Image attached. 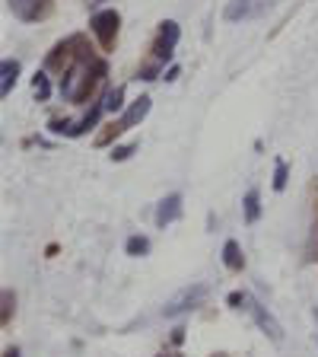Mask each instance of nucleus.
<instances>
[{
  "label": "nucleus",
  "instance_id": "1",
  "mask_svg": "<svg viewBox=\"0 0 318 357\" xmlns=\"http://www.w3.org/2000/svg\"><path fill=\"white\" fill-rule=\"evenodd\" d=\"M102 77H105L102 61L89 64V58H77L74 64H70V70L64 74V80H61V96H64L67 102H80V99H86V93L96 86Z\"/></svg>",
  "mask_w": 318,
  "mask_h": 357
},
{
  "label": "nucleus",
  "instance_id": "2",
  "mask_svg": "<svg viewBox=\"0 0 318 357\" xmlns=\"http://www.w3.org/2000/svg\"><path fill=\"white\" fill-rule=\"evenodd\" d=\"M230 303H242V310H245V312H252V319L258 322V328L267 335V338H274V342H280V338H283L280 322H277L274 316L267 312V306H261L258 300L252 297V294H232Z\"/></svg>",
  "mask_w": 318,
  "mask_h": 357
},
{
  "label": "nucleus",
  "instance_id": "3",
  "mask_svg": "<svg viewBox=\"0 0 318 357\" xmlns=\"http://www.w3.org/2000/svg\"><path fill=\"white\" fill-rule=\"evenodd\" d=\"M204 297H207V287H204V284H194V287L178 290L175 297H172L169 303L163 306V316H169V319H175V316H182V312L194 310V306H198Z\"/></svg>",
  "mask_w": 318,
  "mask_h": 357
},
{
  "label": "nucleus",
  "instance_id": "4",
  "mask_svg": "<svg viewBox=\"0 0 318 357\" xmlns=\"http://www.w3.org/2000/svg\"><path fill=\"white\" fill-rule=\"evenodd\" d=\"M271 7V0H230L226 10H223V20L226 22H242V20H255L264 10Z\"/></svg>",
  "mask_w": 318,
  "mask_h": 357
},
{
  "label": "nucleus",
  "instance_id": "5",
  "mask_svg": "<svg viewBox=\"0 0 318 357\" xmlns=\"http://www.w3.org/2000/svg\"><path fill=\"white\" fill-rule=\"evenodd\" d=\"M118 22H121V16L115 13V10H102V13H96L93 16V32H96V38H99V45L102 48H109L111 42H115V36H118Z\"/></svg>",
  "mask_w": 318,
  "mask_h": 357
},
{
  "label": "nucleus",
  "instance_id": "6",
  "mask_svg": "<svg viewBox=\"0 0 318 357\" xmlns=\"http://www.w3.org/2000/svg\"><path fill=\"white\" fill-rule=\"evenodd\" d=\"M178 36H182V29H178V22L166 20L163 22V29H159V42H156V58L159 61H169L172 52H175V45H178Z\"/></svg>",
  "mask_w": 318,
  "mask_h": 357
},
{
  "label": "nucleus",
  "instance_id": "7",
  "mask_svg": "<svg viewBox=\"0 0 318 357\" xmlns=\"http://www.w3.org/2000/svg\"><path fill=\"white\" fill-rule=\"evenodd\" d=\"M13 16H19L22 22H35L48 13V0H7Z\"/></svg>",
  "mask_w": 318,
  "mask_h": 357
},
{
  "label": "nucleus",
  "instance_id": "8",
  "mask_svg": "<svg viewBox=\"0 0 318 357\" xmlns=\"http://www.w3.org/2000/svg\"><path fill=\"white\" fill-rule=\"evenodd\" d=\"M178 217H182V195H166L156 208V227H169Z\"/></svg>",
  "mask_w": 318,
  "mask_h": 357
},
{
  "label": "nucleus",
  "instance_id": "9",
  "mask_svg": "<svg viewBox=\"0 0 318 357\" xmlns=\"http://www.w3.org/2000/svg\"><path fill=\"white\" fill-rule=\"evenodd\" d=\"M150 102H153V99H150V96H141V99H137V102H134L131 109H127L125 115H121V121H118V125H115V131H127V128H134V125H137V121H143V119H147Z\"/></svg>",
  "mask_w": 318,
  "mask_h": 357
},
{
  "label": "nucleus",
  "instance_id": "10",
  "mask_svg": "<svg viewBox=\"0 0 318 357\" xmlns=\"http://www.w3.org/2000/svg\"><path fill=\"white\" fill-rule=\"evenodd\" d=\"M16 77H19V61L3 58V64H0V93L3 96H10V89L16 86Z\"/></svg>",
  "mask_w": 318,
  "mask_h": 357
},
{
  "label": "nucleus",
  "instance_id": "11",
  "mask_svg": "<svg viewBox=\"0 0 318 357\" xmlns=\"http://www.w3.org/2000/svg\"><path fill=\"white\" fill-rule=\"evenodd\" d=\"M223 261H226V268H230V271H239V268H242V252H239L236 239H230V243L223 245Z\"/></svg>",
  "mask_w": 318,
  "mask_h": 357
},
{
  "label": "nucleus",
  "instance_id": "12",
  "mask_svg": "<svg viewBox=\"0 0 318 357\" xmlns=\"http://www.w3.org/2000/svg\"><path fill=\"white\" fill-rule=\"evenodd\" d=\"M261 217V201H258V188H248L245 192V220L255 223Z\"/></svg>",
  "mask_w": 318,
  "mask_h": 357
},
{
  "label": "nucleus",
  "instance_id": "13",
  "mask_svg": "<svg viewBox=\"0 0 318 357\" xmlns=\"http://www.w3.org/2000/svg\"><path fill=\"white\" fill-rule=\"evenodd\" d=\"M121 99H125V89L121 86H115V89H109V93H105L102 96V105H105V112H121Z\"/></svg>",
  "mask_w": 318,
  "mask_h": 357
},
{
  "label": "nucleus",
  "instance_id": "14",
  "mask_svg": "<svg viewBox=\"0 0 318 357\" xmlns=\"http://www.w3.org/2000/svg\"><path fill=\"white\" fill-rule=\"evenodd\" d=\"M125 249H127V255H147L150 252V239L147 236H131Z\"/></svg>",
  "mask_w": 318,
  "mask_h": 357
},
{
  "label": "nucleus",
  "instance_id": "15",
  "mask_svg": "<svg viewBox=\"0 0 318 357\" xmlns=\"http://www.w3.org/2000/svg\"><path fill=\"white\" fill-rule=\"evenodd\" d=\"M32 89H35V96L45 102V99H48V93H51V86H48V77L35 74V80H32Z\"/></svg>",
  "mask_w": 318,
  "mask_h": 357
},
{
  "label": "nucleus",
  "instance_id": "16",
  "mask_svg": "<svg viewBox=\"0 0 318 357\" xmlns=\"http://www.w3.org/2000/svg\"><path fill=\"white\" fill-rule=\"evenodd\" d=\"M274 188L277 192L287 188V163H283V160H277V166H274Z\"/></svg>",
  "mask_w": 318,
  "mask_h": 357
},
{
  "label": "nucleus",
  "instance_id": "17",
  "mask_svg": "<svg viewBox=\"0 0 318 357\" xmlns=\"http://www.w3.org/2000/svg\"><path fill=\"white\" fill-rule=\"evenodd\" d=\"M131 153H134V144H125V147H115V150H111V160H118V163H121V160H127Z\"/></svg>",
  "mask_w": 318,
  "mask_h": 357
},
{
  "label": "nucleus",
  "instance_id": "18",
  "mask_svg": "<svg viewBox=\"0 0 318 357\" xmlns=\"http://www.w3.org/2000/svg\"><path fill=\"white\" fill-rule=\"evenodd\" d=\"M10 306H13V294H10V290H3V322L10 319Z\"/></svg>",
  "mask_w": 318,
  "mask_h": 357
},
{
  "label": "nucleus",
  "instance_id": "19",
  "mask_svg": "<svg viewBox=\"0 0 318 357\" xmlns=\"http://www.w3.org/2000/svg\"><path fill=\"white\" fill-rule=\"evenodd\" d=\"M3 357H19V348H10V351H7V354H3Z\"/></svg>",
  "mask_w": 318,
  "mask_h": 357
},
{
  "label": "nucleus",
  "instance_id": "20",
  "mask_svg": "<svg viewBox=\"0 0 318 357\" xmlns=\"http://www.w3.org/2000/svg\"><path fill=\"white\" fill-rule=\"evenodd\" d=\"M93 3H99V0H93Z\"/></svg>",
  "mask_w": 318,
  "mask_h": 357
}]
</instances>
